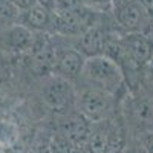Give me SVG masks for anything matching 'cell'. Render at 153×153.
<instances>
[{"label": "cell", "instance_id": "22", "mask_svg": "<svg viewBox=\"0 0 153 153\" xmlns=\"http://www.w3.org/2000/svg\"><path fill=\"white\" fill-rule=\"evenodd\" d=\"M0 153H5V152H3V150H2V149H0Z\"/></svg>", "mask_w": 153, "mask_h": 153}, {"label": "cell", "instance_id": "1", "mask_svg": "<svg viewBox=\"0 0 153 153\" xmlns=\"http://www.w3.org/2000/svg\"><path fill=\"white\" fill-rule=\"evenodd\" d=\"M81 76L91 87L101 89L113 97H117L124 86V71L117 61L106 55L86 58Z\"/></svg>", "mask_w": 153, "mask_h": 153}, {"label": "cell", "instance_id": "9", "mask_svg": "<svg viewBox=\"0 0 153 153\" xmlns=\"http://www.w3.org/2000/svg\"><path fill=\"white\" fill-rule=\"evenodd\" d=\"M109 42V35L103 32L100 26L94 25L92 28H89L86 32H83L80 37H76V46L75 49L86 57H100L106 54V46Z\"/></svg>", "mask_w": 153, "mask_h": 153}, {"label": "cell", "instance_id": "16", "mask_svg": "<svg viewBox=\"0 0 153 153\" xmlns=\"http://www.w3.org/2000/svg\"><path fill=\"white\" fill-rule=\"evenodd\" d=\"M8 2L14 5L20 11V14H22V12H25V11H29L35 5H38L37 0H8Z\"/></svg>", "mask_w": 153, "mask_h": 153}, {"label": "cell", "instance_id": "21", "mask_svg": "<svg viewBox=\"0 0 153 153\" xmlns=\"http://www.w3.org/2000/svg\"><path fill=\"white\" fill-rule=\"evenodd\" d=\"M147 68H149V69H150V74H152V75H153V58H152V61H150V65H149V66H147Z\"/></svg>", "mask_w": 153, "mask_h": 153}, {"label": "cell", "instance_id": "17", "mask_svg": "<svg viewBox=\"0 0 153 153\" xmlns=\"http://www.w3.org/2000/svg\"><path fill=\"white\" fill-rule=\"evenodd\" d=\"M121 153H147L146 149L143 147V144L138 141H133V143H129V144H124Z\"/></svg>", "mask_w": 153, "mask_h": 153}, {"label": "cell", "instance_id": "13", "mask_svg": "<svg viewBox=\"0 0 153 153\" xmlns=\"http://www.w3.org/2000/svg\"><path fill=\"white\" fill-rule=\"evenodd\" d=\"M49 141H51V152L52 153H81V147L74 144L71 139H68L61 133L52 135Z\"/></svg>", "mask_w": 153, "mask_h": 153}, {"label": "cell", "instance_id": "20", "mask_svg": "<svg viewBox=\"0 0 153 153\" xmlns=\"http://www.w3.org/2000/svg\"><path fill=\"white\" fill-rule=\"evenodd\" d=\"M37 2H38V5H40V6L49 9L51 12H54V8H55V2H57V0H37Z\"/></svg>", "mask_w": 153, "mask_h": 153}, {"label": "cell", "instance_id": "4", "mask_svg": "<svg viewBox=\"0 0 153 153\" xmlns=\"http://www.w3.org/2000/svg\"><path fill=\"white\" fill-rule=\"evenodd\" d=\"M112 12L117 25L126 31V34H147L150 25H153V19L149 16L144 6L139 3V0H115Z\"/></svg>", "mask_w": 153, "mask_h": 153}, {"label": "cell", "instance_id": "14", "mask_svg": "<svg viewBox=\"0 0 153 153\" xmlns=\"http://www.w3.org/2000/svg\"><path fill=\"white\" fill-rule=\"evenodd\" d=\"M83 5L95 14H101V12H112L115 0H83Z\"/></svg>", "mask_w": 153, "mask_h": 153}, {"label": "cell", "instance_id": "6", "mask_svg": "<svg viewBox=\"0 0 153 153\" xmlns=\"http://www.w3.org/2000/svg\"><path fill=\"white\" fill-rule=\"evenodd\" d=\"M126 110L129 123L136 127L141 135L153 132V97L147 94H136L127 100Z\"/></svg>", "mask_w": 153, "mask_h": 153}, {"label": "cell", "instance_id": "19", "mask_svg": "<svg viewBox=\"0 0 153 153\" xmlns=\"http://www.w3.org/2000/svg\"><path fill=\"white\" fill-rule=\"evenodd\" d=\"M31 153H52L51 152V141H46V143H38Z\"/></svg>", "mask_w": 153, "mask_h": 153}, {"label": "cell", "instance_id": "5", "mask_svg": "<svg viewBox=\"0 0 153 153\" xmlns=\"http://www.w3.org/2000/svg\"><path fill=\"white\" fill-rule=\"evenodd\" d=\"M95 12L87 9L84 5L66 11V12H60L55 14L54 12V22H52V32L61 37H80L83 32H86L89 28H92L95 23Z\"/></svg>", "mask_w": 153, "mask_h": 153}, {"label": "cell", "instance_id": "3", "mask_svg": "<svg viewBox=\"0 0 153 153\" xmlns=\"http://www.w3.org/2000/svg\"><path fill=\"white\" fill-rule=\"evenodd\" d=\"M76 91L72 81L51 74L42 86L43 103L54 112L68 113L69 109L76 107Z\"/></svg>", "mask_w": 153, "mask_h": 153}, {"label": "cell", "instance_id": "7", "mask_svg": "<svg viewBox=\"0 0 153 153\" xmlns=\"http://www.w3.org/2000/svg\"><path fill=\"white\" fill-rule=\"evenodd\" d=\"M84 63H86V57L75 48H63L61 51L57 49L52 74L63 76V78L69 81H74L75 78L81 76Z\"/></svg>", "mask_w": 153, "mask_h": 153}, {"label": "cell", "instance_id": "18", "mask_svg": "<svg viewBox=\"0 0 153 153\" xmlns=\"http://www.w3.org/2000/svg\"><path fill=\"white\" fill-rule=\"evenodd\" d=\"M139 143L143 144V147L146 149L147 153H153V132H149V133L141 135Z\"/></svg>", "mask_w": 153, "mask_h": 153}, {"label": "cell", "instance_id": "2", "mask_svg": "<svg viewBox=\"0 0 153 153\" xmlns=\"http://www.w3.org/2000/svg\"><path fill=\"white\" fill-rule=\"evenodd\" d=\"M115 97L97 87L87 86L76 95V110L89 123L110 120L113 113Z\"/></svg>", "mask_w": 153, "mask_h": 153}, {"label": "cell", "instance_id": "8", "mask_svg": "<svg viewBox=\"0 0 153 153\" xmlns=\"http://www.w3.org/2000/svg\"><path fill=\"white\" fill-rule=\"evenodd\" d=\"M91 129H92V123H89L86 118H83L80 113H75V115L63 113L57 133L65 135L74 144L83 149L87 143L89 135H91Z\"/></svg>", "mask_w": 153, "mask_h": 153}, {"label": "cell", "instance_id": "12", "mask_svg": "<svg viewBox=\"0 0 153 153\" xmlns=\"http://www.w3.org/2000/svg\"><path fill=\"white\" fill-rule=\"evenodd\" d=\"M20 11L9 3L8 0H0V28L2 29H9L11 26L19 23Z\"/></svg>", "mask_w": 153, "mask_h": 153}, {"label": "cell", "instance_id": "11", "mask_svg": "<svg viewBox=\"0 0 153 153\" xmlns=\"http://www.w3.org/2000/svg\"><path fill=\"white\" fill-rule=\"evenodd\" d=\"M34 32L22 25H14L5 32V48L12 54H26L34 43Z\"/></svg>", "mask_w": 153, "mask_h": 153}, {"label": "cell", "instance_id": "15", "mask_svg": "<svg viewBox=\"0 0 153 153\" xmlns=\"http://www.w3.org/2000/svg\"><path fill=\"white\" fill-rule=\"evenodd\" d=\"M83 6V0H57L55 2V8L54 12L60 14V12H66V11H72Z\"/></svg>", "mask_w": 153, "mask_h": 153}, {"label": "cell", "instance_id": "10", "mask_svg": "<svg viewBox=\"0 0 153 153\" xmlns=\"http://www.w3.org/2000/svg\"><path fill=\"white\" fill-rule=\"evenodd\" d=\"M52 22H54V12L49 9L35 5L29 11H25L19 17V25L28 28L34 34L38 32H52Z\"/></svg>", "mask_w": 153, "mask_h": 153}]
</instances>
